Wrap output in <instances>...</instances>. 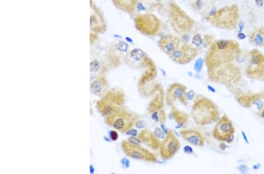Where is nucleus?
<instances>
[{
	"label": "nucleus",
	"mask_w": 264,
	"mask_h": 174,
	"mask_svg": "<svg viewBox=\"0 0 264 174\" xmlns=\"http://www.w3.org/2000/svg\"><path fill=\"white\" fill-rule=\"evenodd\" d=\"M239 44L230 40H219L211 44L206 56V65L209 70L232 63L241 55Z\"/></svg>",
	"instance_id": "1"
},
{
	"label": "nucleus",
	"mask_w": 264,
	"mask_h": 174,
	"mask_svg": "<svg viewBox=\"0 0 264 174\" xmlns=\"http://www.w3.org/2000/svg\"><path fill=\"white\" fill-rule=\"evenodd\" d=\"M191 117L195 123L204 126L210 124L219 117V110L215 103L211 99L200 96L193 104Z\"/></svg>",
	"instance_id": "2"
},
{
	"label": "nucleus",
	"mask_w": 264,
	"mask_h": 174,
	"mask_svg": "<svg viewBox=\"0 0 264 174\" xmlns=\"http://www.w3.org/2000/svg\"><path fill=\"white\" fill-rule=\"evenodd\" d=\"M208 18L211 25L215 28L234 29L237 28L239 22V9L236 5L232 4L223 6L218 10L213 9Z\"/></svg>",
	"instance_id": "3"
},
{
	"label": "nucleus",
	"mask_w": 264,
	"mask_h": 174,
	"mask_svg": "<svg viewBox=\"0 0 264 174\" xmlns=\"http://www.w3.org/2000/svg\"><path fill=\"white\" fill-rule=\"evenodd\" d=\"M124 100V94L122 90L112 89L98 102V108L102 115L106 117L123 108Z\"/></svg>",
	"instance_id": "4"
},
{
	"label": "nucleus",
	"mask_w": 264,
	"mask_h": 174,
	"mask_svg": "<svg viewBox=\"0 0 264 174\" xmlns=\"http://www.w3.org/2000/svg\"><path fill=\"white\" fill-rule=\"evenodd\" d=\"M138 117L124 108H122L115 113L105 117L106 123L122 132H127L135 126Z\"/></svg>",
	"instance_id": "5"
},
{
	"label": "nucleus",
	"mask_w": 264,
	"mask_h": 174,
	"mask_svg": "<svg viewBox=\"0 0 264 174\" xmlns=\"http://www.w3.org/2000/svg\"><path fill=\"white\" fill-rule=\"evenodd\" d=\"M245 69L247 76L254 80L264 79V55L257 49L250 51Z\"/></svg>",
	"instance_id": "6"
},
{
	"label": "nucleus",
	"mask_w": 264,
	"mask_h": 174,
	"mask_svg": "<svg viewBox=\"0 0 264 174\" xmlns=\"http://www.w3.org/2000/svg\"><path fill=\"white\" fill-rule=\"evenodd\" d=\"M135 23L136 29L142 34L147 36L157 34L160 25L158 18L152 14L139 15L135 18Z\"/></svg>",
	"instance_id": "7"
},
{
	"label": "nucleus",
	"mask_w": 264,
	"mask_h": 174,
	"mask_svg": "<svg viewBox=\"0 0 264 174\" xmlns=\"http://www.w3.org/2000/svg\"><path fill=\"white\" fill-rule=\"evenodd\" d=\"M122 148L124 154L132 158L150 162L158 161V158L154 154L141 147L139 144L129 141H123L122 142Z\"/></svg>",
	"instance_id": "8"
},
{
	"label": "nucleus",
	"mask_w": 264,
	"mask_h": 174,
	"mask_svg": "<svg viewBox=\"0 0 264 174\" xmlns=\"http://www.w3.org/2000/svg\"><path fill=\"white\" fill-rule=\"evenodd\" d=\"M180 148V142L171 130L168 131L167 135L160 143V154L164 160L173 157Z\"/></svg>",
	"instance_id": "9"
},
{
	"label": "nucleus",
	"mask_w": 264,
	"mask_h": 174,
	"mask_svg": "<svg viewBox=\"0 0 264 174\" xmlns=\"http://www.w3.org/2000/svg\"><path fill=\"white\" fill-rule=\"evenodd\" d=\"M198 54L197 47L190 44L180 45L168 56L175 63L186 65L193 61Z\"/></svg>",
	"instance_id": "10"
},
{
	"label": "nucleus",
	"mask_w": 264,
	"mask_h": 174,
	"mask_svg": "<svg viewBox=\"0 0 264 174\" xmlns=\"http://www.w3.org/2000/svg\"><path fill=\"white\" fill-rule=\"evenodd\" d=\"M171 18L176 29L179 31H190L193 25V21L176 4H171Z\"/></svg>",
	"instance_id": "11"
},
{
	"label": "nucleus",
	"mask_w": 264,
	"mask_h": 174,
	"mask_svg": "<svg viewBox=\"0 0 264 174\" xmlns=\"http://www.w3.org/2000/svg\"><path fill=\"white\" fill-rule=\"evenodd\" d=\"M235 128L232 121L224 115L218 122L213 130V137L220 141H228L233 137Z\"/></svg>",
	"instance_id": "12"
},
{
	"label": "nucleus",
	"mask_w": 264,
	"mask_h": 174,
	"mask_svg": "<svg viewBox=\"0 0 264 174\" xmlns=\"http://www.w3.org/2000/svg\"><path fill=\"white\" fill-rule=\"evenodd\" d=\"M186 91L187 87L183 84L174 83L170 85L167 90L165 94L167 104L171 106L178 100L183 104L187 105L188 99Z\"/></svg>",
	"instance_id": "13"
},
{
	"label": "nucleus",
	"mask_w": 264,
	"mask_h": 174,
	"mask_svg": "<svg viewBox=\"0 0 264 174\" xmlns=\"http://www.w3.org/2000/svg\"><path fill=\"white\" fill-rule=\"evenodd\" d=\"M180 38L173 35H167L161 38L158 42L160 49L169 56L180 46Z\"/></svg>",
	"instance_id": "14"
},
{
	"label": "nucleus",
	"mask_w": 264,
	"mask_h": 174,
	"mask_svg": "<svg viewBox=\"0 0 264 174\" xmlns=\"http://www.w3.org/2000/svg\"><path fill=\"white\" fill-rule=\"evenodd\" d=\"M180 134L183 138L189 143L197 147L204 146V138L199 131L193 129L183 130L180 131Z\"/></svg>",
	"instance_id": "15"
},
{
	"label": "nucleus",
	"mask_w": 264,
	"mask_h": 174,
	"mask_svg": "<svg viewBox=\"0 0 264 174\" xmlns=\"http://www.w3.org/2000/svg\"><path fill=\"white\" fill-rule=\"evenodd\" d=\"M138 139L147 144L148 146L153 149H157L160 147V142L157 138V136L154 135L152 131L146 130L142 131L137 136Z\"/></svg>",
	"instance_id": "16"
},
{
	"label": "nucleus",
	"mask_w": 264,
	"mask_h": 174,
	"mask_svg": "<svg viewBox=\"0 0 264 174\" xmlns=\"http://www.w3.org/2000/svg\"><path fill=\"white\" fill-rule=\"evenodd\" d=\"M248 39L250 43L252 45L264 47V28H260L254 30L249 35Z\"/></svg>",
	"instance_id": "17"
},
{
	"label": "nucleus",
	"mask_w": 264,
	"mask_h": 174,
	"mask_svg": "<svg viewBox=\"0 0 264 174\" xmlns=\"http://www.w3.org/2000/svg\"><path fill=\"white\" fill-rule=\"evenodd\" d=\"M92 91L99 96L104 95L107 87V83L105 78H100L95 81L91 85Z\"/></svg>",
	"instance_id": "18"
},
{
	"label": "nucleus",
	"mask_w": 264,
	"mask_h": 174,
	"mask_svg": "<svg viewBox=\"0 0 264 174\" xmlns=\"http://www.w3.org/2000/svg\"><path fill=\"white\" fill-rule=\"evenodd\" d=\"M145 57V52L143 50L137 48L133 49L127 55V58H128V59H130L134 62H140Z\"/></svg>",
	"instance_id": "19"
},
{
	"label": "nucleus",
	"mask_w": 264,
	"mask_h": 174,
	"mask_svg": "<svg viewBox=\"0 0 264 174\" xmlns=\"http://www.w3.org/2000/svg\"><path fill=\"white\" fill-rule=\"evenodd\" d=\"M172 113L177 123L179 124H183L187 122L188 117L186 114L178 110H174Z\"/></svg>",
	"instance_id": "20"
},
{
	"label": "nucleus",
	"mask_w": 264,
	"mask_h": 174,
	"mask_svg": "<svg viewBox=\"0 0 264 174\" xmlns=\"http://www.w3.org/2000/svg\"><path fill=\"white\" fill-rule=\"evenodd\" d=\"M204 43L203 39L200 34H196L192 38V44L196 47H200Z\"/></svg>",
	"instance_id": "21"
},
{
	"label": "nucleus",
	"mask_w": 264,
	"mask_h": 174,
	"mask_svg": "<svg viewBox=\"0 0 264 174\" xmlns=\"http://www.w3.org/2000/svg\"><path fill=\"white\" fill-rule=\"evenodd\" d=\"M114 47L120 52H127L129 45L124 41H119L115 44Z\"/></svg>",
	"instance_id": "22"
},
{
	"label": "nucleus",
	"mask_w": 264,
	"mask_h": 174,
	"mask_svg": "<svg viewBox=\"0 0 264 174\" xmlns=\"http://www.w3.org/2000/svg\"><path fill=\"white\" fill-rule=\"evenodd\" d=\"M91 72L92 73H95L96 72L99 68H100V63L97 60H94L91 63Z\"/></svg>",
	"instance_id": "23"
},
{
	"label": "nucleus",
	"mask_w": 264,
	"mask_h": 174,
	"mask_svg": "<svg viewBox=\"0 0 264 174\" xmlns=\"http://www.w3.org/2000/svg\"><path fill=\"white\" fill-rule=\"evenodd\" d=\"M204 60L202 58H199L197 60L194 65V69L197 72H200L203 66Z\"/></svg>",
	"instance_id": "24"
},
{
	"label": "nucleus",
	"mask_w": 264,
	"mask_h": 174,
	"mask_svg": "<svg viewBox=\"0 0 264 174\" xmlns=\"http://www.w3.org/2000/svg\"><path fill=\"white\" fill-rule=\"evenodd\" d=\"M136 8H137V10L138 11H146V7L145 6V5L142 4L141 2H137L136 5Z\"/></svg>",
	"instance_id": "25"
},
{
	"label": "nucleus",
	"mask_w": 264,
	"mask_h": 174,
	"mask_svg": "<svg viewBox=\"0 0 264 174\" xmlns=\"http://www.w3.org/2000/svg\"><path fill=\"white\" fill-rule=\"evenodd\" d=\"M237 27H238V33L242 32H243V30H244V27H245V23H244L242 21H239Z\"/></svg>",
	"instance_id": "26"
},
{
	"label": "nucleus",
	"mask_w": 264,
	"mask_h": 174,
	"mask_svg": "<svg viewBox=\"0 0 264 174\" xmlns=\"http://www.w3.org/2000/svg\"><path fill=\"white\" fill-rule=\"evenodd\" d=\"M110 137L113 141H116L118 138L117 132L116 131H111L110 132Z\"/></svg>",
	"instance_id": "27"
},
{
	"label": "nucleus",
	"mask_w": 264,
	"mask_h": 174,
	"mask_svg": "<svg viewBox=\"0 0 264 174\" xmlns=\"http://www.w3.org/2000/svg\"><path fill=\"white\" fill-rule=\"evenodd\" d=\"M255 2L256 5L260 8L263 6V5H264V0H255Z\"/></svg>",
	"instance_id": "28"
},
{
	"label": "nucleus",
	"mask_w": 264,
	"mask_h": 174,
	"mask_svg": "<svg viewBox=\"0 0 264 174\" xmlns=\"http://www.w3.org/2000/svg\"><path fill=\"white\" fill-rule=\"evenodd\" d=\"M196 5L197 8L199 9H201L202 8V7H203L202 1L201 0H197L196 2Z\"/></svg>",
	"instance_id": "29"
},
{
	"label": "nucleus",
	"mask_w": 264,
	"mask_h": 174,
	"mask_svg": "<svg viewBox=\"0 0 264 174\" xmlns=\"http://www.w3.org/2000/svg\"><path fill=\"white\" fill-rule=\"evenodd\" d=\"M237 38L239 40H244V39H245L246 38V35L244 34L243 32H240V33H238V34H237Z\"/></svg>",
	"instance_id": "30"
},
{
	"label": "nucleus",
	"mask_w": 264,
	"mask_h": 174,
	"mask_svg": "<svg viewBox=\"0 0 264 174\" xmlns=\"http://www.w3.org/2000/svg\"><path fill=\"white\" fill-rule=\"evenodd\" d=\"M127 134H130L133 136H136L137 134V132L136 130H129L128 132H126Z\"/></svg>",
	"instance_id": "31"
},
{
	"label": "nucleus",
	"mask_w": 264,
	"mask_h": 174,
	"mask_svg": "<svg viewBox=\"0 0 264 174\" xmlns=\"http://www.w3.org/2000/svg\"><path fill=\"white\" fill-rule=\"evenodd\" d=\"M259 115L264 120V107L263 108V109L259 112Z\"/></svg>",
	"instance_id": "32"
},
{
	"label": "nucleus",
	"mask_w": 264,
	"mask_h": 174,
	"mask_svg": "<svg viewBox=\"0 0 264 174\" xmlns=\"http://www.w3.org/2000/svg\"><path fill=\"white\" fill-rule=\"evenodd\" d=\"M242 135H244V138H245V141L246 142H247L248 143V139L247 138V137H246V135H245V133L242 131Z\"/></svg>",
	"instance_id": "33"
},
{
	"label": "nucleus",
	"mask_w": 264,
	"mask_h": 174,
	"mask_svg": "<svg viewBox=\"0 0 264 174\" xmlns=\"http://www.w3.org/2000/svg\"><path fill=\"white\" fill-rule=\"evenodd\" d=\"M126 40H127L128 42H132L133 41L132 40L130 39V38H129V37H127V38H126Z\"/></svg>",
	"instance_id": "34"
},
{
	"label": "nucleus",
	"mask_w": 264,
	"mask_h": 174,
	"mask_svg": "<svg viewBox=\"0 0 264 174\" xmlns=\"http://www.w3.org/2000/svg\"><path fill=\"white\" fill-rule=\"evenodd\" d=\"M155 1H160V0H155Z\"/></svg>",
	"instance_id": "35"
}]
</instances>
